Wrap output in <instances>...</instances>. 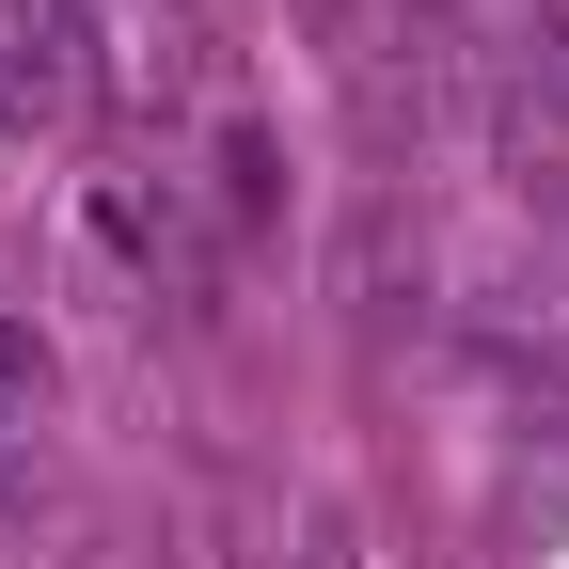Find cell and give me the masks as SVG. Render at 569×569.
<instances>
[{
  "label": "cell",
  "mask_w": 569,
  "mask_h": 569,
  "mask_svg": "<svg viewBox=\"0 0 569 569\" xmlns=\"http://www.w3.org/2000/svg\"><path fill=\"white\" fill-rule=\"evenodd\" d=\"M490 159L522 190H569V80H507L490 96Z\"/></svg>",
  "instance_id": "1"
},
{
  "label": "cell",
  "mask_w": 569,
  "mask_h": 569,
  "mask_svg": "<svg viewBox=\"0 0 569 569\" xmlns=\"http://www.w3.org/2000/svg\"><path fill=\"white\" fill-rule=\"evenodd\" d=\"M32 396H48V348H32V332H0V427H32Z\"/></svg>",
  "instance_id": "2"
}]
</instances>
